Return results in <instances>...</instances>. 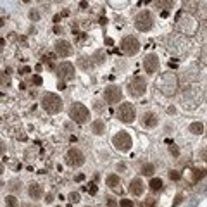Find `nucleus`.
<instances>
[{"mask_svg": "<svg viewBox=\"0 0 207 207\" xmlns=\"http://www.w3.org/2000/svg\"><path fill=\"white\" fill-rule=\"evenodd\" d=\"M105 183H107V186L112 188V190H121L119 188V186H121V178H119L118 174H109Z\"/></svg>", "mask_w": 207, "mask_h": 207, "instance_id": "nucleus-16", "label": "nucleus"}, {"mask_svg": "<svg viewBox=\"0 0 207 207\" xmlns=\"http://www.w3.org/2000/svg\"><path fill=\"white\" fill-rule=\"evenodd\" d=\"M169 154L174 155V157H178V155H180V148H178L176 143H169Z\"/></svg>", "mask_w": 207, "mask_h": 207, "instance_id": "nucleus-27", "label": "nucleus"}, {"mask_svg": "<svg viewBox=\"0 0 207 207\" xmlns=\"http://www.w3.org/2000/svg\"><path fill=\"white\" fill-rule=\"evenodd\" d=\"M142 207H155V200L154 199H145L142 202Z\"/></svg>", "mask_w": 207, "mask_h": 207, "instance_id": "nucleus-29", "label": "nucleus"}, {"mask_svg": "<svg viewBox=\"0 0 207 207\" xmlns=\"http://www.w3.org/2000/svg\"><path fill=\"white\" fill-rule=\"evenodd\" d=\"M64 88H66V83L60 81V83H59V90H64Z\"/></svg>", "mask_w": 207, "mask_h": 207, "instance_id": "nucleus-39", "label": "nucleus"}, {"mask_svg": "<svg viewBox=\"0 0 207 207\" xmlns=\"http://www.w3.org/2000/svg\"><path fill=\"white\" fill-rule=\"evenodd\" d=\"M31 83L36 85V86H40L41 83H43V79H41V76H33V78H31Z\"/></svg>", "mask_w": 207, "mask_h": 207, "instance_id": "nucleus-31", "label": "nucleus"}, {"mask_svg": "<svg viewBox=\"0 0 207 207\" xmlns=\"http://www.w3.org/2000/svg\"><path fill=\"white\" fill-rule=\"evenodd\" d=\"M9 83H11L9 76L4 73V71H0V86H9Z\"/></svg>", "mask_w": 207, "mask_h": 207, "instance_id": "nucleus-24", "label": "nucleus"}, {"mask_svg": "<svg viewBox=\"0 0 207 207\" xmlns=\"http://www.w3.org/2000/svg\"><path fill=\"white\" fill-rule=\"evenodd\" d=\"M30 16H31V19H38V12H35V11H31Z\"/></svg>", "mask_w": 207, "mask_h": 207, "instance_id": "nucleus-36", "label": "nucleus"}, {"mask_svg": "<svg viewBox=\"0 0 207 207\" xmlns=\"http://www.w3.org/2000/svg\"><path fill=\"white\" fill-rule=\"evenodd\" d=\"M88 192L92 193V195H95V193H97V185H95V183H90V185H88Z\"/></svg>", "mask_w": 207, "mask_h": 207, "instance_id": "nucleus-34", "label": "nucleus"}, {"mask_svg": "<svg viewBox=\"0 0 207 207\" xmlns=\"http://www.w3.org/2000/svg\"><path fill=\"white\" fill-rule=\"evenodd\" d=\"M88 60H90V57H79V62H78V66L81 67L83 71H90V69H92V66H88V64H86Z\"/></svg>", "mask_w": 207, "mask_h": 207, "instance_id": "nucleus-21", "label": "nucleus"}, {"mask_svg": "<svg viewBox=\"0 0 207 207\" xmlns=\"http://www.w3.org/2000/svg\"><path fill=\"white\" fill-rule=\"evenodd\" d=\"M121 50L126 55H137L138 50H140V41L135 36H124L121 41Z\"/></svg>", "mask_w": 207, "mask_h": 207, "instance_id": "nucleus-7", "label": "nucleus"}, {"mask_svg": "<svg viewBox=\"0 0 207 207\" xmlns=\"http://www.w3.org/2000/svg\"><path fill=\"white\" fill-rule=\"evenodd\" d=\"M178 66V59H171L169 60V67H176Z\"/></svg>", "mask_w": 207, "mask_h": 207, "instance_id": "nucleus-35", "label": "nucleus"}, {"mask_svg": "<svg viewBox=\"0 0 207 207\" xmlns=\"http://www.w3.org/2000/svg\"><path fill=\"white\" fill-rule=\"evenodd\" d=\"M4 45H5V40L4 38H0V47H4Z\"/></svg>", "mask_w": 207, "mask_h": 207, "instance_id": "nucleus-42", "label": "nucleus"}, {"mask_svg": "<svg viewBox=\"0 0 207 207\" xmlns=\"http://www.w3.org/2000/svg\"><path fill=\"white\" fill-rule=\"evenodd\" d=\"M57 76L62 79H73L74 78V64L73 62H60L57 66Z\"/></svg>", "mask_w": 207, "mask_h": 207, "instance_id": "nucleus-11", "label": "nucleus"}, {"mask_svg": "<svg viewBox=\"0 0 207 207\" xmlns=\"http://www.w3.org/2000/svg\"><path fill=\"white\" fill-rule=\"evenodd\" d=\"M112 145L121 152H128L131 148V145H133V140H131L128 131H119V133H116L112 137Z\"/></svg>", "mask_w": 207, "mask_h": 207, "instance_id": "nucleus-5", "label": "nucleus"}, {"mask_svg": "<svg viewBox=\"0 0 207 207\" xmlns=\"http://www.w3.org/2000/svg\"><path fill=\"white\" fill-rule=\"evenodd\" d=\"M41 107L48 112V114H57L62 111V100L55 93H45L41 97Z\"/></svg>", "mask_w": 207, "mask_h": 207, "instance_id": "nucleus-1", "label": "nucleus"}, {"mask_svg": "<svg viewBox=\"0 0 207 207\" xmlns=\"http://www.w3.org/2000/svg\"><path fill=\"white\" fill-rule=\"evenodd\" d=\"M52 200H54V195H50V193H48V195H47V200H45V202H52Z\"/></svg>", "mask_w": 207, "mask_h": 207, "instance_id": "nucleus-38", "label": "nucleus"}, {"mask_svg": "<svg viewBox=\"0 0 207 207\" xmlns=\"http://www.w3.org/2000/svg\"><path fill=\"white\" fill-rule=\"evenodd\" d=\"M57 207H60V205H57Z\"/></svg>", "mask_w": 207, "mask_h": 207, "instance_id": "nucleus-43", "label": "nucleus"}, {"mask_svg": "<svg viewBox=\"0 0 207 207\" xmlns=\"http://www.w3.org/2000/svg\"><path fill=\"white\" fill-rule=\"evenodd\" d=\"M145 90H147V81H145L143 76H135L133 79L128 83V93L131 97H135V99L143 95Z\"/></svg>", "mask_w": 207, "mask_h": 207, "instance_id": "nucleus-4", "label": "nucleus"}, {"mask_svg": "<svg viewBox=\"0 0 207 207\" xmlns=\"http://www.w3.org/2000/svg\"><path fill=\"white\" fill-rule=\"evenodd\" d=\"M104 99L107 104H118L123 99V92L118 85H109L107 88L104 90Z\"/></svg>", "mask_w": 207, "mask_h": 207, "instance_id": "nucleus-9", "label": "nucleus"}, {"mask_svg": "<svg viewBox=\"0 0 207 207\" xmlns=\"http://www.w3.org/2000/svg\"><path fill=\"white\" fill-rule=\"evenodd\" d=\"M4 24H5V19H4V17H0V28H2Z\"/></svg>", "mask_w": 207, "mask_h": 207, "instance_id": "nucleus-40", "label": "nucleus"}, {"mask_svg": "<svg viewBox=\"0 0 207 207\" xmlns=\"http://www.w3.org/2000/svg\"><path fill=\"white\" fill-rule=\"evenodd\" d=\"M67 199H69V202L71 204H78L79 202V193H76V192H73V193H69V195H67Z\"/></svg>", "mask_w": 207, "mask_h": 207, "instance_id": "nucleus-25", "label": "nucleus"}, {"mask_svg": "<svg viewBox=\"0 0 207 207\" xmlns=\"http://www.w3.org/2000/svg\"><path fill=\"white\" fill-rule=\"evenodd\" d=\"M193 173H195V176H193V181H199L200 178H204V173H205V171H204V169H195Z\"/></svg>", "mask_w": 207, "mask_h": 207, "instance_id": "nucleus-30", "label": "nucleus"}, {"mask_svg": "<svg viewBox=\"0 0 207 207\" xmlns=\"http://www.w3.org/2000/svg\"><path fill=\"white\" fill-rule=\"evenodd\" d=\"M5 152V145H4V142H0V154H4Z\"/></svg>", "mask_w": 207, "mask_h": 207, "instance_id": "nucleus-37", "label": "nucleus"}, {"mask_svg": "<svg viewBox=\"0 0 207 207\" xmlns=\"http://www.w3.org/2000/svg\"><path fill=\"white\" fill-rule=\"evenodd\" d=\"M188 129L192 131L193 135H202L204 133V124H202V123H192Z\"/></svg>", "mask_w": 207, "mask_h": 207, "instance_id": "nucleus-19", "label": "nucleus"}, {"mask_svg": "<svg viewBox=\"0 0 207 207\" xmlns=\"http://www.w3.org/2000/svg\"><path fill=\"white\" fill-rule=\"evenodd\" d=\"M92 131L95 135H102L104 131H105V124H104L102 119H97V121L92 123Z\"/></svg>", "mask_w": 207, "mask_h": 207, "instance_id": "nucleus-17", "label": "nucleus"}, {"mask_svg": "<svg viewBox=\"0 0 207 207\" xmlns=\"http://www.w3.org/2000/svg\"><path fill=\"white\" fill-rule=\"evenodd\" d=\"M9 188H11L12 192L19 190V188H21V181H17V180H12V181H9Z\"/></svg>", "mask_w": 207, "mask_h": 207, "instance_id": "nucleus-26", "label": "nucleus"}, {"mask_svg": "<svg viewBox=\"0 0 207 207\" xmlns=\"http://www.w3.org/2000/svg\"><path fill=\"white\" fill-rule=\"evenodd\" d=\"M28 193H30V197L33 200H38L43 197V188H41L38 183H31V185L28 186Z\"/></svg>", "mask_w": 207, "mask_h": 207, "instance_id": "nucleus-15", "label": "nucleus"}, {"mask_svg": "<svg viewBox=\"0 0 207 207\" xmlns=\"http://www.w3.org/2000/svg\"><path fill=\"white\" fill-rule=\"evenodd\" d=\"M135 26L138 31H150L154 26V17L148 11H142L140 14L135 17Z\"/></svg>", "mask_w": 207, "mask_h": 207, "instance_id": "nucleus-6", "label": "nucleus"}, {"mask_svg": "<svg viewBox=\"0 0 207 207\" xmlns=\"http://www.w3.org/2000/svg\"><path fill=\"white\" fill-rule=\"evenodd\" d=\"M169 178H171V180H174V181H178L181 178V174L178 173V171H169Z\"/></svg>", "mask_w": 207, "mask_h": 207, "instance_id": "nucleus-32", "label": "nucleus"}, {"mask_svg": "<svg viewBox=\"0 0 207 207\" xmlns=\"http://www.w3.org/2000/svg\"><path fill=\"white\" fill-rule=\"evenodd\" d=\"M143 67L147 74H154L155 71L159 69V55L157 54H148L143 59Z\"/></svg>", "mask_w": 207, "mask_h": 207, "instance_id": "nucleus-10", "label": "nucleus"}, {"mask_svg": "<svg viewBox=\"0 0 207 207\" xmlns=\"http://www.w3.org/2000/svg\"><path fill=\"white\" fill-rule=\"evenodd\" d=\"M118 119L123 123H126V124H129V123H133L135 119H137V111H135V105L129 102H124L119 105L118 109Z\"/></svg>", "mask_w": 207, "mask_h": 207, "instance_id": "nucleus-3", "label": "nucleus"}, {"mask_svg": "<svg viewBox=\"0 0 207 207\" xmlns=\"http://www.w3.org/2000/svg\"><path fill=\"white\" fill-rule=\"evenodd\" d=\"M148 186H150L154 192H159V190H162V180H161V178H152Z\"/></svg>", "mask_w": 207, "mask_h": 207, "instance_id": "nucleus-18", "label": "nucleus"}, {"mask_svg": "<svg viewBox=\"0 0 207 207\" xmlns=\"http://www.w3.org/2000/svg\"><path fill=\"white\" fill-rule=\"evenodd\" d=\"M66 162H67V166H71V167H79L85 162V155H83L81 150H78V148H69L66 154Z\"/></svg>", "mask_w": 207, "mask_h": 207, "instance_id": "nucleus-8", "label": "nucleus"}, {"mask_svg": "<svg viewBox=\"0 0 207 207\" xmlns=\"http://www.w3.org/2000/svg\"><path fill=\"white\" fill-rule=\"evenodd\" d=\"M121 207H133V200L123 199V200H121Z\"/></svg>", "mask_w": 207, "mask_h": 207, "instance_id": "nucleus-33", "label": "nucleus"}, {"mask_svg": "<svg viewBox=\"0 0 207 207\" xmlns=\"http://www.w3.org/2000/svg\"><path fill=\"white\" fill-rule=\"evenodd\" d=\"M154 166H152V164H143V167H142V173L145 174V176H152V174H154Z\"/></svg>", "mask_w": 207, "mask_h": 207, "instance_id": "nucleus-22", "label": "nucleus"}, {"mask_svg": "<svg viewBox=\"0 0 207 207\" xmlns=\"http://www.w3.org/2000/svg\"><path fill=\"white\" fill-rule=\"evenodd\" d=\"M54 48H55V54L59 57H69L71 54H73V47H71V43L66 40H57Z\"/></svg>", "mask_w": 207, "mask_h": 207, "instance_id": "nucleus-12", "label": "nucleus"}, {"mask_svg": "<svg viewBox=\"0 0 207 207\" xmlns=\"http://www.w3.org/2000/svg\"><path fill=\"white\" fill-rule=\"evenodd\" d=\"M157 123H159V118L154 112H143V116H142V126L143 128H155Z\"/></svg>", "mask_w": 207, "mask_h": 207, "instance_id": "nucleus-13", "label": "nucleus"}, {"mask_svg": "<svg viewBox=\"0 0 207 207\" xmlns=\"http://www.w3.org/2000/svg\"><path fill=\"white\" fill-rule=\"evenodd\" d=\"M5 205H7V207H17V199H16L14 195L5 197Z\"/></svg>", "mask_w": 207, "mask_h": 207, "instance_id": "nucleus-23", "label": "nucleus"}, {"mask_svg": "<svg viewBox=\"0 0 207 207\" xmlns=\"http://www.w3.org/2000/svg\"><path fill=\"white\" fill-rule=\"evenodd\" d=\"M69 118L73 119L74 123H79V124H83V123L88 121L90 111H88V107H86V105H83V104L76 102V104H73V107L69 109Z\"/></svg>", "mask_w": 207, "mask_h": 207, "instance_id": "nucleus-2", "label": "nucleus"}, {"mask_svg": "<svg viewBox=\"0 0 207 207\" xmlns=\"http://www.w3.org/2000/svg\"><path fill=\"white\" fill-rule=\"evenodd\" d=\"M2 173H4V164L0 162V176H2Z\"/></svg>", "mask_w": 207, "mask_h": 207, "instance_id": "nucleus-41", "label": "nucleus"}, {"mask_svg": "<svg viewBox=\"0 0 207 207\" xmlns=\"http://www.w3.org/2000/svg\"><path fill=\"white\" fill-rule=\"evenodd\" d=\"M41 62H45L48 67H52V62H54V55H43V57H41Z\"/></svg>", "mask_w": 207, "mask_h": 207, "instance_id": "nucleus-28", "label": "nucleus"}, {"mask_svg": "<svg viewBox=\"0 0 207 207\" xmlns=\"http://www.w3.org/2000/svg\"><path fill=\"white\" fill-rule=\"evenodd\" d=\"M104 60H105V54H104V50H97L95 54H93V57H92V62L100 64V62H104Z\"/></svg>", "mask_w": 207, "mask_h": 207, "instance_id": "nucleus-20", "label": "nucleus"}, {"mask_svg": "<svg viewBox=\"0 0 207 207\" xmlns=\"http://www.w3.org/2000/svg\"><path fill=\"white\" fill-rule=\"evenodd\" d=\"M145 190V185H143V181L140 180V178H135V180L129 181V192H131V195H142Z\"/></svg>", "mask_w": 207, "mask_h": 207, "instance_id": "nucleus-14", "label": "nucleus"}]
</instances>
